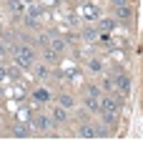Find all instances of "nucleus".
Masks as SVG:
<instances>
[{
  "mask_svg": "<svg viewBox=\"0 0 143 151\" xmlns=\"http://www.w3.org/2000/svg\"><path fill=\"white\" fill-rule=\"evenodd\" d=\"M101 113L106 124H118L121 119V101L118 98H101Z\"/></svg>",
  "mask_w": 143,
  "mask_h": 151,
  "instance_id": "nucleus-1",
  "label": "nucleus"
},
{
  "mask_svg": "<svg viewBox=\"0 0 143 151\" xmlns=\"http://www.w3.org/2000/svg\"><path fill=\"white\" fill-rule=\"evenodd\" d=\"M13 58H15V65H20V68H30L33 60H35V53H33L28 45H15V48H13Z\"/></svg>",
  "mask_w": 143,
  "mask_h": 151,
  "instance_id": "nucleus-2",
  "label": "nucleus"
},
{
  "mask_svg": "<svg viewBox=\"0 0 143 151\" xmlns=\"http://www.w3.org/2000/svg\"><path fill=\"white\" fill-rule=\"evenodd\" d=\"M80 136H85V139H95V136H106V131L103 129H93V124H83L78 129Z\"/></svg>",
  "mask_w": 143,
  "mask_h": 151,
  "instance_id": "nucleus-3",
  "label": "nucleus"
},
{
  "mask_svg": "<svg viewBox=\"0 0 143 151\" xmlns=\"http://www.w3.org/2000/svg\"><path fill=\"white\" fill-rule=\"evenodd\" d=\"M116 88L118 91H123V93H128L131 91V78H128V76H116Z\"/></svg>",
  "mask_w": 143,
  "mask_h": 151,
  "instance_id": "nucleus-4",
  "label": "nucleus"
},
{
  "mask_svg": "<svg viewBox=\"0 0 143 151\" xmlns=\"http://www.w3.org/2000/svg\"><path fill=\"white\" fill-rule=\"evenodd\" d=\"M33 126H35L38 131H48L50 129V119H48V116H35V119H33Z\"/></svg>",
  "mask_w": 143,
  "mask_h": 151,
  "instance_id": "nucleus-5",
  "label": "nucleus"
},
{
  "mask_svg": "<svg viewBox=\"0 0 143 151\" xmlns=\"http://www.w3.org/2000/svg\"><path fill=\"white\" fill-rule=\"evenodd\" d=\"M131 15H133V10H131V5H128V3L116 8V18H118V20H128Z\"/></svg>",
  "mask_w": 143,
  "mask_h": 151,
  "instance_id": "nucleus-6",
  "label": "nucleus"
},
{
  "mask_svg": "<svg viewBox=\"0 0 143 151\" xmlns=\"http://www.w3.org/2000/svg\"><path fill=\"white\" fill-rule=\"evenodd\" d=\"M85 108H88V111H101V101H98V96H88V98H85Z\"/></svg>",
  "mask_w": 143,
  "mask_h": 151,
  "instance_id": "nucleus-7",
  "label": "nucleus"
},
{
  "mask_svg": "<svg viewBox=\"0 0 143 151\" xmlns=\"http://www.w3.org/2000/svg\"><path fill=\"white\" fill-rule=\"evenodd\" d=\"M53 119H55V124H65L68 113H65V108H63V106H58V108L53 111Z\"/></svg>",
  "mask_w": 143,
  "mask_h": 151,
  "instance_id": "nucleus-8",
  "label": "nucleus"
},
{
  "mask_svg": "<svg viewBox=\"0 0 143 151\" xmlns=\"http://www.w3.org/2000/svg\"><path fill=\"white\" fill-rule=\"evenodd\" d=\"M83 15L88 18V20H95V18H98V8H95V5H90V3H88V5L83 8Z\"/></svg>",
  "mask_w": 143,
  "mask_h": 151,
  "instance_id": "nucleus-9",
  "label": "nucleus"
},
{
  "mask_svg": "<svg viewBox=\"0 0 143 151\" xmlns=\"http://www.w3.org/2000/svg\"><path fill=\"white\" fill-rule=\"evenodd\" d=\"M73 96H70V93H60V106L65 108V111H68V108H73Z\"/></svg>",
  "mask_w": 143,
  "mask_h": 151,
  "instance_id": "nucleus-10",
  "label": "nucleus"
},
{
  "mask_svg": "<svg viewBox=\"0 0 143 151\" xmlns=\"http://www.w3.org/2000/svg\"><path fill=\"white\" fill-rule=\"evenodd\" d=\"M50 48H53V50H63V48H65V40H60V38H53V35H50Z\"/></svg>",
  "mask_w": 143,
  "mask_h": 151,
  "instance_id": "nucleus-11",
  "label": "nucleus"
},
{
  "mask_svg": "<svg viewBox=\"0 0 143 151\" xmlns=\"http://www.w3.org/2000/svg\"><path fill=\"white\" fill-rule=\"evenodd\" d=\"M83 38H85V40H93V38H95V30H93V28H83Z\"/></svg>",
  "mask_w": 143,
  "mask_h": 151,
  "instance_id": "nucleus-12",
  "label": "nucleus"
},
{
  "mask_svg": "<svg viewBox=\"0 0 143 151\" xmlns=\"http://www.w3.org/2000/svg\"><path fill=\"white\" fill-rule=\"evenodd\" d=\"M48 98H50V96H48V91H35V101H43V103H45Z\"/></svg>",
  "mask_w": 143,
  "mask_h": 151,
  "instance_id": "nucleus-13",
  "label": "nucleus"
},
{
  "mask_svg": "<svg viewBox=\"0 0 143 151\" xmlns=\"http://www.w3.org/2000/svg\"><path fill=\"white\" fill-rule=\"evenodd\" d=\"M10 10L20 13V10H23V3H20V0H10Z\"/></svg>",
  "mask_w": 143,
  "mask_h": 151,
  "instance_id": "nucleus-14",
  "label": "nucleus"
},
{
  "mask_svg": "<svg viewBox=\"0 0 143 151\" xmlns=\"http://www.w3.org/2000/svg\"><path fill=\"white\" fill-rule=\"evenodd\" d=\"M101 28H103V30H113L116 25H113V20H103V23H101Z\"/></svg>",
  "mask_w": 143,
  "mask_h": 151,
  "instance_id": "nucleus-15",
  "label": "nucleus"
},
{
  "mask_svg": "<svg viewBox=\"0 0 143 151\" xmlns=\"http://www.w3.org/2000/svg\"><path fill=\"white\" fill-rule=\"evenodd\" d=\"M28 134H30V129H15L13 131V136H28Z\"/></svg>",
  "mask_w": 143,
  "mask_h": 151,
  "instance_id": "nucleus-16",
  "label": "nucleus"
},
{
  "mask_svg": "<svg viewBox=\"0 0 143 151\" xmlns=\"http://www.w3.org/2000/svg\"><path fill=\"white\" fill-rule=\"evenodd\" d=\"M101 68H103V65H101V60H90V70H95V73H98Z\"/></svg>",
  "mask_w": 143,
  "mask_h": 151,
  "instance_id": "nucleus-17",
  "label": "nucleus"
},
{
  "mask_svg": "<svg viewBox=\"0 0 143 151\" xmlns=\"http://www.w3.org/2000/svg\"><path fill=\"white\" fill-rule=\"evenodd\" d=\"M98 93H101L98 86H88V96H98Z\"/></svg>",
  "mask_w": 143,
  "mask_h": 151,
  "instance_id": "nucleus-18",
  "label": "nucleus"
},
{
  "mask_svg": "<svg viewBox=\"0 0 143 151\" xmlns=\"http://www.w3.org/2000/svg\"><path fill=\"white\" fill-rule=\"evenodd\" d=\"M5 53H8V48H5V43H0V58H5Z\"/></svg>",
  "mask_w": 143,
  "mask_h": 151,
  "instance_id": "nucleus-19",
  "label": "nucleus"
},
{
  "mask_svg": "<svg viewBox=\"0 0 143 151\" xmlns=\"http://www.w3.org/2000/svg\"><path fill=\"white\" fill-rule=\"evenodd\" d=\"M5 78H8V70H5V68H0V81H5Z\"/></svg>",
  "mask_w": 143,
  "mask_h": 151,
  "instance_id": "nucleus-20",
  "label": "nucleus"
},
{
  "mask_svg": "<svg viewBox=\"0 0 143 151\" xmlns=\"http://www.w3.org/2000/svg\"><path fill=\"white\" fill-rule=\"evenodd\" d=\"M126 3H128V0H113V5H116V8L118 5H126Z\"/></svg>",
  "mask_w": 143,
  "mask_h": 151,
  "instance_id": "nucleus-21",
  "label": "nucleus"
},
{
  "mask_svg": "<svg viewBox=\"0 0 143 151\" xmlns=\"http://www.w3.org/2000/svg\"><path fill=\"white\" fill-rule=\"evenodd\" d=\"M0 98H3V86H0Z\"/></svg>",
  "mask_w": 143,
  "mask_h": 151,
  "instance_id": "nucleus-22",
  "label": "nucleus"
},
{
  "mask_svg": "<svg viewBox=\"0 0 143 151\" xmlns=\"http://www.w3.org/2000/svg\"><path fill=\"white\" fill-rule=\"evenodd\" d=\"M8 3H10V0H8Z\"/></svg>",
  "mask_w": 143,
  "mask_h": 151,
  "instance_id": "nucleus-23",
  "label": "nucleus"
}]
</instances>
